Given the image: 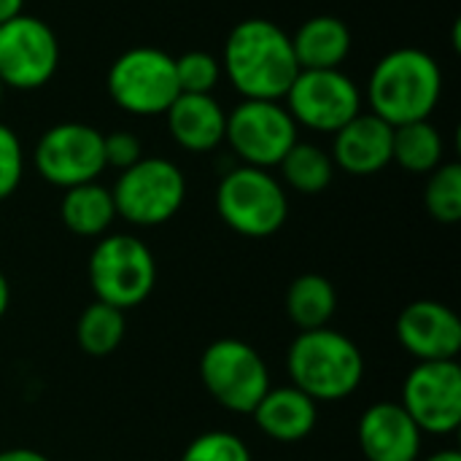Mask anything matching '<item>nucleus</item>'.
<instances>
[{
    "label": "nucleus",
    "instance_id": "nucleus-31",
    "mask_svg": "<svg viewBox=\"0 0 461 461\" xmlns=\"http://www.w3.org/2000/svg\"><path fill=\"white\" fill-rule=\"evenodd\" d=\"M22 5H24V0H0V24L14 19L16 14H22Z\"/></svg>",
    "mask_w": 461,
    "mask_h": 461
},
{
    "label": "nucleus",
    "instance_id": "nucleus-18",
    "mask_svg": "<svg viewBox=\"0 0 461 461\" xmlns=\"http://www.w3.org/2000/svg\"><path fill=\"white\" fill-rule=\"evenodd\" d=\"M254 424L262 435L276 443H300L311 438L319 421V402H313L297 386L267 389V394L251 411Z\"/></svg>",
    "mask_w": 461,
    "mask_h": 461
},
{
    "label": "nucleus",
    "instance_id": "nucleus-3",
    "mask_svg": "<svg viewBox=\"0 0 461 461\" xmlns=\"http://www.w3.org/2000/svg\"><path fill=\"white\" fill-rule=\"evenodd\" d=\"M292 386L305 392L313 402H340L351 397L365 381V357L359 346L332 330L300 332L286 354Z\"/></svg>",
    "mask_w": 461,
    "mask_h": 461
},
{
    "label": "nucleus",
    "instance_id": "nucleus-25",
    "mask_svg": "<svg viewBox=\"0 0 461 461\" xmlns=\"http://www.w3.org/2000/svg\"><path fill=\"white\" fill-rule=\"evenodd\" d=\"M427 211L440 224H456L461 219V165L443 162L429 173L424 189Z\"/></svg>",
    "mask_w": 461,
    "mask_h": 461
},
{
    "label": "nucleus",
    "instance_id": "nucleus-15",
    "mask_svg": "<svg viewBox=\"0 0 461 461\" xmlns=\"http://www.w3.org/2000/svg\"><path fill=\"white\" fill-rule=\"evenodd\" d=\"M359 448L367 461H419L421 429L400 402H375L359 419Z\"/></svg>",
    "mask_w": 461,
    "mask_h": 461
},
{
    "label": "nucleus",
    "instance_id": "nucleus-2",
    "mask_svg": "<svg viewBox=\"0 0 461 461\" xmlns=\"http://www.w3.org/2000/svg\"><path fill=\"white\" fill-rule=\"evenodd\" d=\"M443 95V70L424 49H394L381 57L367 81V100L392 127L427 122Z\"/></svg>",
    "mask_w": 461,
    "mask_h": 461
},
{
    "label": "nucleus",
    "instance_id": "nucleus-14",
    "mask_svg": "<svg viewBox=\"0 0 461 461\" xmlns=\"http://www.w3.org/2000/svg\"><path fill=\"white\" fill-rule=\"evenodd\" d=\"M397 340L416 362H446L461 351V321L438 300H416L397 316Z\"/></svg>",
    "mask_w": 461,
    "mask_h": 461
},
{
    "label": "nucleus",
    "instance_id": "nucleus-7",
    "mask_svg": "<svg viewBox=\"0 0 461 461\" xmlns=\"http://www.w3.org/2000/svg\"><path fill=\"white\" fill-rule=\"evenodd\" d=\"M105 86L122 111L132 116H162L181 95L176 57L154 46L127 49L108 68Z\"/></svg>",
    "mask_w": 461,
    "mask_h": 461
},
{
    "label": "nucleus",
    "instance_id": "nucleus-28",
    "mask_svg": "<svg viewBox=\"0 0 461 461\" xmlns=\"http://www.w3.org/2000/svg\"><path fill=\"white\" fill-rule=\"evenodd\" d=\"M24 176V149L19 135L0 122V200H8Z\"/></svg>",
    "mask_w": 461,
    "mask_h": 461
},
{
    "label": "nucleus",
    "instance_id": "nucleus-33",
    "mask_svg": "<svg viewBox=\"0 0 461 461\" xmlns=\"http://www.w3.org/2000/svg\"><path fill=\"white\" fill-rule=\"evenodd\" d=\"M424 461H461V454L456 451V448H443V451H438V454L427 456Z\"/></svg>",
    "mask_w": 461,
    "mask_h": 461
},
{
    "label": "nucleus",
    "instance_id": "nucleus-1",
    "mask_svg": "<svg viewBox=\"0 0 461 461\" xmlns=\"http://www.w3.org/2000/svg\"><path fill=\"white\" fill-rule=\"evenodd\" d=\"M224 73L243 100H284L300 65L292 35L270 19H243L224 41Z\"/></svg>",
    "mask_w": 461,
    "mask_h": 461
},
{
    "label": "nucleus",
    "instance_id": "nucleus-17",
    "mask_svg": "<svg viewBox=\"0 0 461 461\" xmlns=\"http://www.w3.org/2000/svg\"><path fill=\"white\" fill-rule=\"evenodd\" d=\"M170 138L189 154H205L224 143L227 113L213 95L181 92L165 111Z\"/></svg>",
    "mask_w": 461,
    "mask_h": 461
},
{
    "label": "nucleus",
    "instance_id": "nucleus-22",
    "mask_svg": "<svg viewBox=\"0 0 461 461\" xmlns=\"http://www.w3.org/2000/svg\"><path fill=\"white\" fill-rule=\"evenodd\" d=\"M443 157H446V140L429 119L394 127L392 162H397L402 170L416 176H429L435 167L443 165Z\"/></svg>",
    "mask_w": 461,
    "mask_h": 461
},
{
    "label": "nucleus",
    "instance_id": "nucleus-10",
    "mask_svg": "<svg viewBox=\"0 0 461 461\" xmlns=\"http://www.w3.org/2000/svg\"><path fill=\"white\" fill-rule=\"evenodd\" d=\"M59 68L57 32L32 14H16L0 24V81L30 92L46 86Z\"/></svg>",
    "mask_w": 461,
    "mask_h": 461
},
{
    "label": "nucleus",
    "instance_id": "nucleus-4",
    "mask_svg": "<svg viewBox=\"0 0 461 461\" xmlns=\"http://www.w3.org/2000/svg\"><path fill=\"white\" fill-rule=\"evenodd\" d=\"M86 273L95 300L119 311L143 305L157 284V262L151 249L127 232L103 235L89 254Z\"/></svg>",
    "mask_w": 461,
    "mask_h": 461
},
{
    "label": "nucleus",
    "instance_id": "nucleus-16",
    "mask_svg": "<svg viewBox=\"0 0 461 461\" xmlns=\"http://www.w3.org/2000/svg\"><path fill=\"white\" fill-rule=\"evenodd\" d=\"M394 127L375 113H359L335 132L332 162L348 176H375L392 165Z\"/></svg>",
    "mask_w": 461,
    "mask_h": 461
},
{
    "label": "nucleus",
    "instance_id": "nucleus-11",
    "mask_svg": "<svg viewBox=\"0 0 461 461\" xmlns=\"http://www.w3.org/2000/svg\"><path fill=\"white\" fill-rule=\"evenodd\" d=\"M38 176L59 189L95 181L105 170L103 132L84 122H62L49 127L32 151Z\"/></svg>",
    "mask_w": 461,
    "mask_h": 461
},
{
    "label": "nucleus",
    "instance_id": "nucleus-34",
    "mask_svg": "<svg viewBox=\"0 0 461 461\" xmlns=\"http://www.w3.org/2000/svg\"><path fill=\"white\" fill-rule=\"evenodd\" d=\"M3 89H5V86H3V81H0V103H3Z\"/></svg>",
    "mask_w": 461,
    "mask_h": 461
},
{
    "label": "nucleus",
    "instance_id": "nucleus-21",
    "mask_svg": "<svg viewBox=\"0 0 461 461\" xmlns=\"http://www.w3.org/2000/svg\"><path fill=\"white\" fill-rule=\"evenodd\" d=\"M284 305H286L289 321L300 332L321 330V327H330L338 311V292L330 278L319 273H305L289 284Z\"/></svg>",
    "mask_w": 461,
    "mask_h": 461
},
{
    "label": "nucleus",
    "instance_id": "nucleus-5",
    "mask_svg": "<svg viewBox=\"0 0 461 461\" xmlns=\"http://www.w3.org/2000/svg\"><path fill=\"white\" fill-rule=\"evenodd\" d=\"M219 219L243 238H270L289 216L284 184L262 167H232L216 186Z\"/></svg>",
    "mask_w": 461,
    "mask_h": 461
},
{
    "label": "nucleus",
    "instance_id": "nucleus-23",
    "mask_svg": "<svg viewBox=\"0 0 461 461\" xmlns=\"http://www.w3.org/2000/svg\"><path fill=\"white\" fill-rule=\"evenodd\" d=\"M124 335H127L124 311L105 305L100 300L86 305L78 316V324H76V340H78L81 351L86 357H95V359L111 357L122 346Z\"/></svg>",
    "mask_w": 461,
    "mask_h": 461
},
{
    "label": "nucleus",
    "instance_id": "nucleus-20",
    "mask_svg": "<svg viewBox=\"0 0 461 461\" xmlns=\"http://www.w3.org/2000/svg\"><path fill=\"white\" fill-rule=\"evenodd\" d=\"M59 219L68 232L78 238H103L116 221V208L111 189L97 181L65 189L59 203Z\"/></svg>",
    "mask_w": 461,
    "mask_h": 461
},
{
    "label": "nucleus",
    "instance_id": "nucleus-13",
    "mask_svg": "<svg viewBox=\"0 0 461 461\" xmlns=\"http://www.w3.org/2000/svg\"><path fill=\"white\" fill-rule=\"evenodd\" d=\"M400 405L421 429V435H454L461 427L459 362H416L402 384Z\"/></svg>",
    "mask_w": 461,
    "mask_h": 461
},
{
    "label": "nucleus",
    "instance_id": "nucleus-19",
    "mask_svg": "<svg viewBox=\"0 0 461 461\" xmlns=\"http://www.w3.org/2000/svg\"><path fill=\"white\" fill-rule=\"evenodd\" d=\"M292 49L300 70H335L351 51V30L343 19L321 14L297 27Z\"/></svg>",
    "mask_w": 461,
    "mask_h": 461
},
{
    "label": "nucleus",
    "instance_id": "nucleus-8",
    "mask_svg": "<svg viewBox=\"0 0 461 461\" xmlns=\"http://www.w3.org/2000/svg\"><path fill=\"white\" fill-rule=\"evenodd\" d=\"M200 381L213 402L230 413H251L270 389V373L262 354L238 338L213 340L203 351Z\"/></svg>",
    "mask_w": 461,
    "mask_h": 461
},
{
    "label": "nucleus",
    "instance_id": "nucleus-24",
    "mask_svg": "<svg viewBox=\"0 0 461 461\" xmlns=\"http://www.w3.org/2000/svg\"><path fill=\"white\" fill-rule=\"evenodd\" d=\"M278 167H281L284 184L300 194H321L335 178L332 157L324 149H319L313 143H303V140H297L286 151V157L278 162Z\"/></svg>",
    "mask_w": 461,
    "mask_h": 461
},
{
    "label": "nucleus",
    "instance_id": "nucleus-29",
    "mask_svg": "<svg viewBox=\"0 0 461 461\" xmlns=\"http://www.w3.org/2000/svg\"><path fill=\"white\" fill-rule=\"evenodd\" d=\"M103 157H105V167H116L122 173L143 157V146L138 135L119 130V132L103 135Z\"/></svg>",
    "mask_w": 461,
    "mask_h": 461
},
{
    "label": "nucleus",
    "instance_id": "nucleus-12",
    "mask_svg": "<svg viewBox=\"0 0 461 461\" xmlns=\"http://www.w3.org/2000/svg\"><path fill=\"white\" fill-rule=\"evenodd\" d=\"M286 111L294 124L335 135L362 113L359 86L340 70H300L286 92Z\"/></svg>",
    "mask_w": 461,
    "mask_h": 461
},
{
    "label": "nucleus",
    "instance_id": "nucleus-9",
    "mask_svg": "<svg viewBox=\"0 0 461 461\" xmlns=\"http://www.w3.org/2000/svg\"><path fill=\"white\" fill-rule=\"evenodd\" d=\"M224 140L243 165L267 170L297 143V124L281 100H243L227 113Z\"/></svg>",
    "mask_w": 461,
    "mask_h": 461
},
{
    "label": "nucleus",
    "instance_id": "nucleus-6",
    "mask_svg": "<svg viewBox=\"0 0 461 461\" xmlns=\"http://www.w3.org/2000/svg\"><path fill=\"white\" fill-rule=\"evenodd\" d=\"M116 216L132 227H159L170 221L186 200V178L181 167L165 157H140L122 170L113 189Z\"/></svg>",
    "mask_w": 461,
    "mask_h": 461
},
{
    "label": "nucleus",
    "instance_id": "nucleus-32",
    "mask_svg": "<svg viewBox=\"0 0 461 461\" xmlns=\"http://www.w3.org/2000/svg\"><path fill=\"white\" fill-rule=\"evenodd\" d=\"M8 305H11V284H8V278L0 273V319L5 316Z\"/></svg>",
    "mask_w": 461,
    "mask_h": 461
},
{
    "label": "nucleus",
    "instance_id": "nucleus-27",
    "mask_svg": "<svg viewBox=\"0 0 461 461\" xmlns=\"http://www.w3.org/2000/svg\"><path fill=\"white\" fill-rule=\"evenodd\" d=\"M178 86L186 95H211L221 78V62L208 51H186L176 57Z\"/></svg>",
    "mask_w": 461,
    "mask_h": 461
},
{
    "label": "nucleus",
    "instance_id": "nucleus-30",
    "mask_svg": "<svg viewBox=\"0 0 461 461\" xmlns=\"http://www.w3.org/2000/svg\"><path fill=\"white\" fill-rule=\"evenodd\" d=\"M0 461H49V456H43L35 448H8L0 451Z\"/></svg>",
    "mask_w": 461,
    "mask_h": 461
},
{
    "label": "nucleus",
    "instance_id": "nucleus-26",
    "mask_svg": "<svg viewBox=\"0 0 461 461\" xmlns=\"http://www.w3.org/2000/svg\"><path fill=\"white\" fill-rule=\"evenodd\" d=\"M181 461H251V451L235 432L211 429L197 435L184 448Z\"/></svg>",
    "mask_w": 461,
    "mask_h": 461
}]
</instances>
